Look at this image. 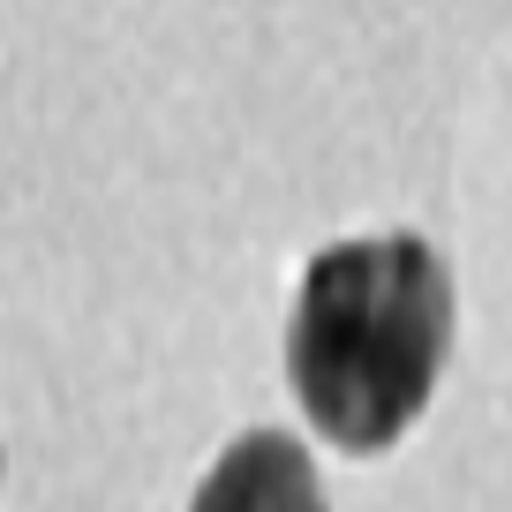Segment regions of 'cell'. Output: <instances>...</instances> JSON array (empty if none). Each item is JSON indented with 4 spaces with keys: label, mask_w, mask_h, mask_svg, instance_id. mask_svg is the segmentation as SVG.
<instances>
[{
    "label": "cell",
    "mask_w": 512,
    "mask_h": 512,
    "mask_svg": "<svg viewBox=\"0 0 512 512\" xmlns=\"http://www.w3.org/2000/svg\"><path fill=\"white\" fill-rule=\"evenodd\" d=\"M452 354V272L422 234L317 249L294 294L287 377L339 452H392Z\"/></svg>",
    "instance_id": "obj_1"
},
{
    "label": "cell",
    "mask_w": 512,
    "mask_h": 512,
    "mask_svg": "<svg viewBox=\"0 0 512 512\" xmlns=\"http://www.w3.org/2000/svg\"><path fill=\"white\" fill-rule=\"evenodd\" d=\"M189 512H324V490L287 430H249L219 452Z\"/></svg>",
    "instance_id": "obj_2"
}]
</instances>
